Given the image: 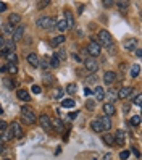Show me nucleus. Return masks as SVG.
<instances>
[{
  "mask_svg": "<svg viewBox=\"0 0 142 160\" xmlns=\"http://www.w3.org/2000/svg\"><path fill=\"white\" fill-rule=\"evenodd\" d=\"M21 118H23V121L24 123H27V125H32V123H36V115H34V112L29 108V107H21Z\"/></svg>",
  "mask_w": 142,
  "mask_h": 160,
  "instance_id": "obj_1",
  "label": "nucleus"
},
{
  "mask_svg": "<svg viewBox=\"0 0 142 160\" xmlns=\"http://www.w3.org/2000/svg\"><path fill=\"white\" fill-rule=\"evenodd\" d=\"M99 45H100V47H102V45H105V47H111V45H113V37H111V34H110L108 31L102 29V31L99 32Z\"/></svg>",
  "mask_w": 142,
  "mask_h": 160,
  "instance_id": "obj_2",
  "label": "nucleus"
},
{
  "mask_svg": "<svg viewBox=\"0 0 142 160\" xmlns=\"http://www.w3.org/2000/svg\"><path fill=\"white\" fill-rule=\"evenodd\" d=\"M56 24V21L50 16H41L39 20H37V26L39 28H44V29H52V28Z\"/></svg>",
  "mask_w": 142,
  "mask_h": 160,
  "instance_id": "obj_3",
  "label": "nucleus"
},
{
  "mask_svg": "<svg viewBox=\"0 0 142 160\" xmlns=\"http://www.w3.org/2000/svg\"><path fill=\"white\" fill-rule=\"evenodd\" d=\"M87 52H89V55L92 58H95V57H99L100 55V52H102V47L99 45V42H95V41H91V44L87 45Z\"/></svg>",
  "mask_w": 142,
  "mask_h": 160,
  "instance_id": "obj_4",
  "label": "nucleus"
},
{
  "mask_svg": "<svg viewBox=\"0 0 142 160\" xmlns=\"http://www.w3.org/2000/svg\"><path fill=\"white\" fill-rule=\"evenodd\" d=\"M84 65H86V70L91 71V73H95V71L99 70V65H97L95 58H92V57H89V58L84 60Z\"/></svg>",
  "mask_w": 142,
  "mask_h": 160,
  "instance_id": "obj_5",
  "label": "nucleus"
},
{
  "mask_svg": "<svg viewBox=\"0 0 142 160\" xmlns=\"http://www.w3.org/2000/svg\"><path fill=\"white\" fill-rule=\"evenodd\" d=\"M102 110H103V115L105 117H113L116 113V108H115V105H113V103H108V102H105L103 103V107H102Z\"/></svg>",
  "mask_w": 142,
  "mask_h": 160,
  "instance_id": "obj_6",
  "label": "nucleus"
},
{
  "mask_svg": "<svg viewBox=\"0 0 142 160\" xmlns=\"http://www.w3.org/2000/svg\"><path fill=\"white\" fill-rule=\"evenodd\" d=\"M113 138H115V144H118V146H123L126 142V133L123 129H118L115 134H113Z\"/></svg>",
  "mask_w": 142,
  "mask_h": 160,
  "instance_id": "obj_7",
  "label": "nucleus"
},
{
  "mask_svg": "<svg viewBox=\"0 0 142 160\" xmlns=\"http://www.w3.org/2000/svg\"><path fill=\"white\" fill-rule=\"evenodd\" d=\"M39 123L45 131H52V123H50V117L49 115H41L39 118Z\"/></svg>",
  "mask_w": 142,
  "mask_h": 160,
  "instance_id": "obj_8",
  "label": "nucleus"
},
{
  "mask_svg": "<svg viewBox=\"0 0 142 160\" xmlns=\"http://www.w3.org/2000/svg\"><path fill=\"white\" fill-rule=\"evenodd\" d=\"M12 129V133H13V138H23V129L20 126V123H16V121H13V123L8 126Z\"/></svg>",
  "mask_w": 142,
  "mask_h": 160,
  "instance_id": "obj_9",
  "label": "nucleus"
},
{
  "mask_svg": "<svg viewBox=\"0 0 142 160\" xmlns=\"http://www.w3.org/2000/svg\"><path fill=\"white\" fill-rule=\"evenodd\" d=\"M132 92H134V89L129 88V86L121 88V89L118 91V99H128V97H131V96H132Z\"/></svg>",
  "mask_w": 142,
  "mask_h": 160,
  "instance_id": "obj_10",
  "label": "nucleus"
},
{
  "mask_svg": "<svg viewBox=\"0 0 142 160\" xmlns=\"http://www.w3.org/2000/svg\"><path fill=\"white\" fill-rule=\"evenodd\" d=\"M24 31H26V28H24V26H18L16 29L13 31V34H12V41H13V42L20 41L21 37L24 36Z\"/></svg>",
  "mask_w": 142,
  "mask_h": 160,
  "instance_id": "obj_11",
  "label": "nucleus"
},
{
  "mask_svg": "<svg viewBox=\"0 0 142 160\" xmlns=\"http://www.w3.org/2000/svg\"><path fill=\"white\" fill-rule=\"evenodd\" d=\"M99 121H100V125H102V129L105 131V133H108V131H110V128H111V120H110L108 117H105V115H103L102 118H99Z\"/></svg>",
  "mask_w": 142,
  "mask_h": 160,
  "instance_id": "obj_12",
  "label": "nucleus"
},
{
  "mask_svg": "<svg viewBox=\"0 0 142 160\" xmlns=\"http://www.w3.org/2000/svg\"><path fill=\"white\" fill-rule=\"evenodd\" d=\"M116 79V73L115 71H105V74H103V82L105 84H113Z\"/></svg>",
  "mask_w": 142,
  "mask_h": 160,
  "instance_id": "obj_13",
  "label": "nucleus"
},
{
  "mask_svg": "<svg viewBox=\"0 0 142 160\" xmlns=\"http://www.w3.org/2000/svg\"><path fill=\"white\" fill-rule=\"evenodd\" d=\"M50 123H52V129L58 131V133H61V131L65 129V125H63V121H61V120H58V118H55V120H50Z\"/></svg>",
  "mask_w": 142,
  "mask_h": 160,
  "instance_id": "obj_14",
  "label": "nucleus"
},
{
  "mask_svg": "<svg viewBox=\"0 0 142 160\" xmlns=\"http://www.w3.org/2000/svg\"><path fill=\"white\" fill-rule=\"evenodd\" d=\"M105 99L108 100V103H113L118 99V91L116 89H110L108 92H105Z\"/></svg>",
  "mask_w": 142,
  "mask_h": 160,
  "instance_id": "obj_15",
  "label": "nucleus"
},
{
  "mask_svg": "<svg viewBox=\"0 0 142 160\" xmlns=\"http://www.w3.org/2000/svg\"><path fill=\"white\" fill-rule=\"evenodd\" d=\"M12 139H13V133H12L10 128H7L2 133V136H0V142H8V141H12Z\"/></svg>",
  "mask_w": 142,
  "mask_h": 160,
  "instance_id": "obj_16",
  "label": "nucleus"
},
{
  "mask_svg": "<svg viewBox=\"0 0 142 160\" xmlns=\"http://www.w3.org/2000/svg\"><path fill=\"white\" fill-rule=\"evenodd\" d=\"M16 96H18V99H20V100H23V102H29V100H31L29 92H27V91H24V89H18Z\"/></svg>",
  "mask_w": 142,
  "mask_h": 160,
  "instance_id": "obj_17",
  "label": "nucleus"
},
{
  "mask_svg": "<svg viewBox=\"0 0 142 160\" xmlns=\"http://www.w3.org/2000/svg\"><path fill=\"white\" fill-rule=\"evenodd\" d=\"M27 63H29L31 67L37 68V67H39V57H37L36 53H29V55H27Z\"/></svg>",
  "mask_w": 142,
  "mask_h": 160,
  "instance_id": "obj_18",
  "label": "nucleus"
},
{
  "mask_svg": "<svg viewBox=\"0 0 142 160\" xmlns=\"http://www.w3.org/2000/svg\"><path fill=\"white\" fill-rule=\"evenodd\" d=\"M94 96H95V100H103L105 99V91H103L102 86H97L94 89Z\"/></svg>",
  "mask_w": 142,
  "mask_h": 160,
  "instance_id": "obj_19",
  "label": "nucleus"
},
{
  "mask_svg": "<svg viewBox=\"0 0 142 160\" xmlns=\"http://www.w3.org/2000/svg\"><path fill=\"white\" fill-rule=\"evenodd\" d=\"M13 31H15V28H13L10 23H7V24L2 26V32H0V34H2V36H12Z\"/></svg>",
  "mask_w": 142,
  "mask_h": 160,
  "instance_id": "obj_20",
  "label": "nucleus"
},
{
  "mask_svg": "<svg viewBox=\"0 0 142 160\" xmlns=\"http://www.w3.org/2000/svg\"><path fill=\"white\" fill-rule=\"evenodd\" d=\"M39 67L42 68V71H49L50 68V62H49V57H44V58H39Z\"/></svg>",
  "mask_w": 142,
  "mask_h": 160,
  "instance_id": "obj_21",
  "label": "nucleus"
},
{
  "mask_svg": "<svg viewBox=\"0 0 142 160\" xmlns=\"http://www.w3.org/2000/svg\"><path fill=\"white\" fill-rule=\"evenodd\" d=\"M65 21H66V24H68V28L74 26V18H73V13L70 10H65Z\"/></svg>",
  "mask_w": 142,
  "mask_h": 160,
  "instance_id": "obj_22",
  "label": "nucleus"
},
{
  "mask_svg": "<svg viewBox=\"0 0 142 160\" xmlns=\"http://www.w3.org/2000/svg\"><path fill=\"white\" fill-rule=\"evenodd\" d=\"M102 139H103V142H105V144H108V146H115V138H113L111 133H105V134L102 136Z\"/></svg>",
  "mask_w": 142,
  "mask_h": 160,
  "instance_id": "obj_23",
  "label": "nucleus"
},
{
  "mask_svg": "<svg viewBox=\"0 0 142 160\" xmlns=\"http://www.w3.org/2000/svg\"><path fill=\"white\" fill-rule=\"evenodd\" d=\"M91 128H92V131H95V133H103L102 125H100V121H99V120H92Z\"/></svg>",
  "mask_w": 142,
  "mask_h": 160,
  "instance_id": "obj_24",
  "label": "nucleus"
},
{
  "mask_svg": "<svg viewBox=\"0 0 142 160\" xmlns=\"http://www.w3.org/2000/svg\"><path fill=\"white\" fill-rule=\"evenodd\" d=\"M139 73H140V67L136 63V65H132L131 70H129V74H131V78H137L139 76Z\"/></svg>",
  "mask_w": 142,
  "mask_h": 160,
  "instance_id": "obj_25",
  "label": "nucleus"
},
{
  "mask_svg": "<svg viewBox=\"0 0 142 160\" xmlns=\"http://www.w3.org/2000/svg\"><path fill=\"white\" fill-rule=\"evenodd\" d=\"M20 21H21V16L18 15V13H12L10 18H8V23H10L12 26H13V24H18Z\"/></svg>",
  "mask_w": 142,
  "mask_h": 160,
  "instance_id": "obj_26",
  "label": "nucleus"
},
{
  "mask_svg": "<svg viewBox=\"0 0 142 160\" xmlns=\"http://www.w3.org/2000/svg\"><path fill=\"white\" fill-rule=\"evenodd\" d=\"M136 45H137V41L136 39H131V41H126V44H125V49L126 50H136Z\"/></svg>",
  "mask_w": 142,
  "mask_h": 160,
  "instance_id": "obj_27",
  "label": "nucleus"
},
{
  "mask_svg": "<svg viewBox=\"0 0 142 160\" xmlns=\"http://www.w3.org/2000/svg\"><path fill=\"white\" fill-rule=\"evenodd\" d=\"M52 97H53L55 100H60V99L63 97V89H60V88H55V89L52 91Z\"/></svg>",
  "mask_w": 142,
  "mask_h": 160,
  "instance_id": "obj_28",
  "label": "nucleus"
},
{
  "mask_svg": "<svg viewBox=\"0 0 142 160\" xmlns=\"http://www.w3.org/2000/svg\"><path fill=\"white\" fill-rule=\"evenodd\" d=\"M65 36H56V37H53V41H52V45L53 47H58V45H61V44H65Z\"/></svg>",
  "mask_w": 142,
  "mask_h": 160,
  "instance_id": "obj_29",
  "label": "nucleus"
},
{
  "mask_svg": "<svg viewBox=\"0 0 142 160\" xmlns=\"http://www.w3.org/2000/svg\"><path fill=\"white\" fill-rule=\"evenodd\" d=\"M55 26L58 28V31H60V32H65L66 29H68V24H66V21H65V20H58Z\"/></svg>",
  "mask_w": 142,
  "mask_h": 160,
  "instance_id": "obj_30",
  "label": "nucleus"
},
{
  "mask_svg": "<svg viewBox=\"0 0 142 160\" xmlns=\"http://www.w3.org/2000/svg\"><path fill=\"white\" fill-rule=\"evenodd\" d=\"M61 107H63V108H73V107H74V100H73V99H65V100H61Z\"/></svg>",
  "mask_w": 142,
  "mask_h": 160,
  "instance_id": "obj_31",
  "label": "nucleus"
},
{
  "mask_svg": "<svg viewBox=\"0 0 142 160\" xmlns=\"http://www.w3.org/2000/svg\"><path fill=\"white\" fill-rule=\"evenodd\" d=\"M49 62H50V67H52V68H56V67H60V60H58V57H56V55H53V57H50V58H49Z\"/></svg>",
  "mask_w": 142,
  "mask_h": 160,
  "instance_id": "obj_32",
  "label": "nucleus"
},
{
  "mask_svg": "<svg viewBox=\"0 0 142 160\" xmlns=\"http://www.w3.org/2000/svg\"><path fill=\"white\" fill-rule=\"evenodd\" d=\"M5 58L10 62V63H16V58H18V57H16V53H15V52H7Z\"/></svg>",
  "mask_w": 142,
  "mask_h": 160,
  "instance_id": "obj_33",
  "label": "nucleus"
},
{
  "mask_svg": "<svg viewBox=\"0 0 142 160\" xmlns=\"http://www.w3.org/2000/svg\"><path fill=\"white\" fill-rule=\"evenodd\" d=\"M129 125H131V126H139V125H140V117H139V115H134V117L131 118Z\"/></svg>",
  "mask_w": 142,
  "mask_h": 160,
  "instance_id": "obj_34",
  "label": "nucleus"
},
{
  "mask_svg": "<svg viewBox=\"0 0 142 160\" xmlns=\"http://www.w3.org/2000/svg\"><path fill=\"white\" fill-rule=\"evenodd\" d=\"M7 71L10 73V74H16V71H18V67H16V63H10L7 67Z\"/></svg>",
  "mask_w": 142,
  "mask_h": 160,
  "instance_id": "obj_35",
  "label": "nucleus"
},
{
  "mask_svg": "<svg viewBox=\"0 0 142 160\" xmlns=\"http://www.w3.org/2000/svg\"><path fill=\"white\" fill-rule=\"evenodd\" d=\"M116 5H118V8H120V10H121L123 13H126V12H128V7H129V3H128V2H118Z\"/></svg>",
  "mask_w": 142,
  "mask_h": 160,
  "instance_id": "obj_36",
  "label": "nucleus"
},
{
  "mask_svg": "<svg viewBox=\"0 0 142 160\" xmlns=\"http://www.w3.org/2000/svg\"><path fill=\"white\" fill-rule=\"evenodd\" d=\"M76 91H78L76 84H68V86H66V92H68V94H74Z\"/></svg>",
  "mask_w": 142,
  "mask_h": 160,
  "instance_id": "obj_37",
  "label": "nucleus"
},
{
  "mask_svg": "<svg viewBox=\"0 0 142 160\" xmlns=\"http://www.w3.org/2000/svg\"><path fill=\"white\" fill-rule=\"evenodd\" d=\"M86 108L92 112L94 108H95V100H87V102H86Z\"/></svg>",
  "mask_w": 142,
  "mask_h": 160,
  "instance_id": "obj_38",
  "label": "nucleus"
},
{
  "mask_svg": "<svg viewBox=\"0 0 142 160\" xmlns=\"http://www.w3.org/2000/svg\"><path fill=\"white\" fill-rule=\"evenodd\" d=\"M50 5V0H42V2H37V7L39 8H45V7H49Z\"/></svg>",
  "mask_w": 142,
  "mask_h": 160,
  "instance_id": "obj_39",
  "label": "nucleus"
},
{
  "mask_svg": "<svg viewBox=\"0 0 142 160\" xmlns=\"http://www.w3.org/2000/svg\"><path fill=\"white\" fill-rule=\"evenodd\" d=\"M132 102H134L136 105H139V107H140V103H142V96H140V94H137V96H134V99H132Z\"/></svg>",
  "mask_w": 142,
  "mask_h": 160,
  "instance_id": "obj_40",
  "label": "nucleus"
},
{
  "mask_svg": "<svg viewBox=\"0 0 142 160\" xmlns=\"http://www.w3.org/2000/svg\"><path fill=\"white\" fill-rule=\"evenodd\" d=\"M31 91H32V94H41V86H37V84H34V86L31 88Z\"/></svg>",
  "mask_w": 142,
  "mask_h": 160,
  "instance_id": "obj_41",
  "label": "nucleus"
},
{
  "mask_svg": "<svg viewBox=\"0 0 142 160\" xmlns=\"http://www.w3.org/2000/svg\"><path fill=\"white\" fill-rule=\"evenodd\" d=\"M128 157H129V150H123V152L120 154V158L121 160H126Z\"/></svg>",
  "mask_w": 142,
  "mask_h": 160,
  "instance_id": "obj_42",
  "label": "nucleus"
},
{
  "mask_svg": "<svg viewBox=\"0 0 142 160\" xmlns=\"http://www.w3.org/2000/svg\"><path fill=\"white\" fill-rule=\"evenodd\" d=\"M7 128H8L7 121H5V120H0V131H5Z\"/></svg>",
  "mask_w": 142,
  "mask_h": 160,
  "instance_id": "obj_43",
  "label": "nucleus"
},
{
  "mask_svg": "<svg viewBox=\"0 0 142 160\" xmlns=\"http://www.w3.org/2000/svg\"><path fill=\"white\" fill-rule=\"evenodd\" d=\"M44 82L45 84H50V82H53V78L49 76V74H45V76H44Z\"/></svg>",
  "mask_w": 142,
  "mask_h": 160,
  "instance_id": "obj_44",
  "label": "nucleus"
},
{
  "mask_svg": "<svg viewBox=\"0 0 142 160\" xmlns=\"http://www.w3.org/2000/svg\"><path fill=\"white\" fill-rule=\"evenodd\" d=\"M56 57H58V60L61 62V60H66V53L61 50V52H58V55H56Z\"/></svg>",
  "mask_w": 142,
  "mask_h": 160,
  "instance_id": "obj_45",
  "label": "nucleus"
},
{
  "mask_svg": "<svg viewBox=\"0 0 142 160\" xmlns=\"http://www.w3.org/2000/svg\"><path fill=\"white\" fill-rule=\"evenodd\" d=\"M111 5H115V2H111V0H103V7H107V8H110Z\"/></svg>",
  "mask_w": 142,
  "mask_h": 160,
  "instance_id": "obj_46",
  "label": "nucleus"
},
{
  "mask_svg": "<svg viewBox=\"0 0 142 160\" xmlns=\"http://www.w3.org/2000/svg\"><path fill=\"white\" fill-rule=\"evenodd\" d=\"M3 82H5V86H7L8 89H13V88H15V86H13V82H12L10 79H5Z\"/></svg>",
  "mask_w": 142,
  "mask_h": 160,
  "instance_id": "obj_47",
  "label": "nucleus"
},
{
  "mask_svg": "<svg viewBox=\"0 0 142 160\" xmlns=\"http://www.w3.org/2000/svg\"><path fill=\"white\" fill-rule=\"evenodd\" d=\"M3 45H5V37L0 34V49H3Z\"/></svg>",
  "mask_w": 142,
  "mask_h": 160,
  "instance_id": "obj_48",
  "label": "nucleus"
},
{
  "mask_svg": "<svg viewBox=\"0 0 142 160\" xmlns=\"http://www.w3.org/2000/svg\"><path fill=\"white\" fill-rule=\"evenodd\" d=\"M76 117H78V112H71V113L68 115V118H70V120H74Z\"/></svg>",
  "mask_w": 142,
  "mask_h": 160,
  "instance_id": "obj_49",
  "label": "nucleus"
},
{
  "mask_svg": "<svg viewBox=\"0 0 142 160\" xmlns=\"http://www.w3.org/2000/svg\"><path fill=\"white\" fill-rule=\"evenodd\" d=\"M7 10V3L5 2H0V12H5Z\"/></svg>",
  "mask_w": 142,
  "mask_h": 160,
  "instance_id": "obj_50",
  "label": "nucleus"
},
{
  "mask_svg": "<svg viewBox=\"0 0 142 160\" xmlns=\"http://www.w3.org/2000/svg\"><path fill=\"white\" fill-rule=\"evenodd\" d=\"M95 81H97V79H95V76H92V78H87V81H86V82H87V84H92V82H95Z\"/></svg>",
  "mask_w": 142,
  "mask_h": 160,
  "instance_id": "obj_51",
  "label": "nucleus"
},
{
  "mask_svg": "<svg viewBox=\"0 0 142 160\" xmlns=\"http://www.w3.org/2000/svg\"><path fill=\"white\" fill-rule=\"evenodd\" d=\"M73 58L76 60V62H81V60H82V58L79 57V55H76V53H73Z\"/></svg>",
  "mask_w": 142,
  "mask_h": 160,
  "instance_id": "obj_52",
  "label": "nucleus"
},
{
  "mask_svg": "<svg viewBox=\"0 0 142 160\" xmlns=\"http://www.w3.org/2000/svg\"><path fill=\"white\" fill-rule=\"evenodd\" d=\"M102 160H111V154H105Z\"/></svg>",
  "mask_w": 142,
  "mask_h": 160,
  "instance_id": "obj_53",
  "label": "nucleus"
},
{
  "mask_svg": "<svg viewBox=\"0 0 142 160\" xmlns=\"http://www.w3.org/2000/svg\"><path fill=\"white\" fill-rule=\"evenodd\" d=\"M84 94H86V96H91V94H92V91H91L89 88H86V89H84Z\"/></svg>",
  "mask_w": 142,
  "mask_h": 160,
  "instance_id": "obj_54",
  "label": "nucleus"
},
{
  "mask_svg": "<svg viewBox=\"0 0 142 160\" xmlns=\"http://www.w3.org/2000/svg\"><path fill=\"white\" fill-rule=\"evenodd\" d=\"M82 12H84V5H79V7H78V13L81 15Z\"/></svg>",
  "mask_w": 142,
  "mask_h": 160,
  "instance_id": "obj_55",
  "label": "nucleus"
},
{
  "mask_svg": "<svg viewBox=\"0 0 142 160\" xmlns=\"http://www.w3.org/2000/svg\"><path fill=\"white\" fill-rule=\"evenodd\" d=\"M136 55L140 58V57H142V50H140V49H137V50H136Z\"/></svg>",
  "mask_w": 142,
  "mask_h": 160,
  "instance_id": "obj_56",
  "label": "nucleus"
},
{
  "mask_svg": "<svg viewBox=\"0 0 142 160\" xmlns=\"http://www.w3.org/2000/svg\"><path fill=\"white\" fill-rule=\"evenodd\" d=\"M132 152H134V154H136V157H140V152H139V150H137V149H132Z\"/></svg>",
  "mask_w": 142,
  "mask_h": 160,
  "instance_id": "obj_57",
  "label": "nucleus"
},
{
  "mask_svg": "<svg viewBox=\"0 0 142 160\" xmlns=\"http://www.w3.org/2000/svg\"><path fill=\"white\" fill-rule=\"evenodd\" d=\"M0 152H3V146H2V142H0Z\"/></svg>",
  "mask_w": 142,
  "mask_h": 160,
  "instance_id": "obj_58",
  "label": "nucleus"
},
{
  "mask_svg": "<svg viewBox=\"0 0 142 160\" xmlns=\"http://www.w3.org/2000/svg\"><path fill=\"white\" fill-rule=\"evenodd\" d=\"M3 113V108H2V105H0V115H2Z\"/></svg>",
  "mask_w": 142,
  "mask_h": 160,
  "instance_id": "obj_59",
  "label": "nucleus"
},
{
  "mask_svg": "<svg viewBox=\"0 0 142 160\" xmlns=\"http://www.w3.org/2000/svg\"><path fill=\"white\" fill-rule=\"evenodd\" d=\"M3 160H10V158H3Z\"/></svg>",
  "mask_w": 142,
  "mask_h": 160,
  "instance_id": "obj_60",
  "label": "nucleus"
}]
</instances>
